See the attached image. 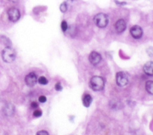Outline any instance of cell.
<instances>
[{
    "mask_svg": "<svg viewBox=\"0 0 153 135\" xmlns=\"http://www.w3.org/2000/svg\"><path fill=\"white\" fill-rule=\"evenodd\" d=\"M89 86L94 91H100L104 88L105 79L101 76H94L91 78L89 82Z\"/></svg>",
    "mask_w": 153,
    "mask_h": 135,
    "instance_id": "1",
    "label": "cell"
},
{
    "mask_svg": "<svg viewBox=\"0 0 153 135\" xmlns=\"http://www.w3.org/2000/svg\"><path fill=\"white\" fill-rule=\"evenodd\" d=\"M1 56L4 62L10 63L14 61L16 54L15 51L11 47L7 46L2 50Z\"/></svg>",
    "mask_w": 153,
    "mask_h": 135,
    "instance_id": "2",
    "label": "cell"
},
{
    "mask_svg": "<svg viewBox=\"0 0 153 135\" xmlns=\"http://www.w3.org/2000/svg\"><path fill=\"white\" fill-rule=\"evenodd\" d=\"M93 20L95 24L100 28L105 27L109 22L108 16L103 12H100L95 15Z\"/></svg>",
    "mask_w": 153,
    "mask_h": 135,
    "instance_id": "3",
    "label": "cell"
},
{
    "mask_svg": "<svg viewBox=\"0 0 153 135\" xmlns=\"http://www.w3.org/2000/svg\"><path fill=\"white\" fill-rule=\"evenodd\" d=\"M128 79L127 74L123 71H119L116 74V83L120 87L127 84Z\"/></svg>",
    "mask_w": 153,
    "mask_h": 135,
    "instance_id": "4",
    "label": "cell"
},
{
    "mask_svg": "<svg viewBox=\"0 0 153 135\" xmlns=\"http://www.w3.org/2000/svg\"><path fill=\"white\" fill-rule=\"evenodd\" d=\"M8 18L12 22L17 21L20 17V13L19 10L14 7H11L8 9L7 11Z\"/></svg>",
    "mask_w": 153,
    "mask_h": 135,
    "instance_id": "5",
    "label": "cell"
},
{
    "mask_svg": "<svg viewBox=\"0 0 153 135\" xmlns=\"http://www.w3.org/2000/svg\"><path fill=\"white\" fill-rule=\"evenodd\" d=\"M130 32L131 36L136 39L141 38L143 34V30L142 27L138 25H134L131 27L130 30Z\"/></svg>",
    "mask_w": 153,
    "mask_h": 135,
    "instance_id": "6",
    "label": "cell"
},
{
    "mask_svg": "<svg viewBox=\"0 0 153 135\" xmlns=\"http://www.w3.org/2000/svg\"><path fill=\"white\" fill-rule=\"evenodd\" d=\"M101 59V55L96 51H92L88 56V60L93 65L98 64L100 62Z\"/></svg>",
    "mask_w": 153,
    "mask_h": 135,
    "instance_id": "7",
    "label": "cell"
},
{
    "mask_svg": "<svg viewBox=\"0 0 153 135\" xmlns=\"http://www.w3.org/2000/svg\"><path fill=\"white\" fill-rule=\"evenodd\" d=\"M25 81L27 86L29 87H33L37 82V77L34 73L32 72L26 76Z\"/></svg>",
    "mask_w": 153,
    "mask_h": 135,
    "instance_id": "8",
    "label": "cell"
},
{
    "mask_svg": "<svg viewBox=\"0 0 153 135\" xmlns=\"http://www.w3.org/2000/svg\"><path fill=\"white\" fill-rule=\"evenodd\" d=\"M115 30L118 33L123 32L126 29V23L123 19H119L115 24Z\"/></svg>",
    "mask_w": 153,
    "mask_h": 135,
    "instance_id": "9",
    "label": "cell"
},
{
    "mask_svg": "<svg viewBox=\"0 0 153 135\" xmlns=\"http://www.w3.org/2000/svg\"><path fill=\"white\" fill-rule=\"evenodd\" d=\"M144 73L150 76H153V62L148 61L145 64L143 67Z\"/></svg>",
    "mask_w": 153,
    "mask_h": 135,
    "instance_id": "10",
    "label": "cell"
},
{
    "mask_svg": "<svg viewBox=\"0 0 153 135\" xmlns=\"http://www.w3.org/2000/svg\"><path fill=\"white\" fill-rule=\"evenodd\" d=\"M14 106L11 104V103H8L7 104L4 109V114L7 115V116H11L13 114V113L14 112Z\"/></svg>",
    "mask_w": 153,
    "mask_h": 135,
    "instance_id": "11",
    "label": "cell"
},
{
    "mask_svg": "<svg viewBox=\"0 0 153 135\" xmlns=\"http://www.w3.org/2000/svg\"><path fill=\"white\" fill-rule=\"evenodd\" d=\"M93 101V98L89 94H85L82 98L83 105L85 107H89Z\"/></svg>",
    "mask_w": 153,
    "mask_h": 135,
    "instance_id": "12",
    "label": "cell"
},
{
    "mask_svg": "<svg viewBox=\"0 0 153 135\" xmlns=\"http://www.w3.org/2000/svg\"><path fill=\"white\" fill-rule=\"evenodd\" d=\"M145 89L151 95H153V81L148 80L145 84Z\"/></svg>",
    "mask_w": 153,
    "mask_h": 135,
    "instance_id": "13",
    "label": "cell"
},
{
    "mask_svg": "<svg viewBox=\"0 0 153 135\" xmlns=\"http://www.w3.org/2000/svg\"><path fill=\"white\" fill-rule=\"evenodd\" d=\"M38 83L41 84H47L48 83V80L44 76H41L38 79Z\"/></svg>",
    "mask_w": 153,
    "mask_h": 135,
    "instance_id": "14",
    "label": "cell"
},
{
    "mask_svg": "<svg viewBox=\"0 0 153 135\" xmlns=\"http://www.w3.org/2000/svg\"><path fill=\"white\" fill-rule=\"evenodd\" d=\"M67 9H68V6L66 2H63L62 4H61V5H60V10L61 11V12H65Z\"/></svg>",
    "mask_w": 153,
    "mask_h": 135,
    "instance_id": "15",
    "label": "cell"
},
{
    "mask_svg": "<svg viewBox=\"0 0 153 135\" xmlns=\"http://www.w3.org/2000/svg\"><path fill=\"white\" fill-rule=\"evenodd\" d=\"M61 29L63 32H66V30L68 29V24L66 21L63 20L61 23Z\"/></svg>",
    "mask_w": 153,
    "mask_h": 135,
    "instance_id": "16",
    "label": "cell"
},
{
    "mask_svg": "<svg viewBox=\"0 0 153 135\" xmlns=\"http://www.w3.org/2000/svg\"><path fill=\"white\" fill-rule=\"evenodd\" d=\"M33 115L35 117H39L42 115V111L41 110H35L33 112Z\"/></svg>",
    "mask_w": 153,
    "mask_h": 135,
    "instance_id": "17",
    "label": "cell"
},
{
    "mask_svg": "<svg viewBox=\"0 0 153 135\" xmlns=\"http://www.w3.org/2000/svg\"><path fill=\"white\" fill-rule=\"evenodd\" d=\"M55 89L57 91H61L62 90V86H61V84L60 83H57L56 84H55Z\"/></svg>",
    "mask_w": 153,
    "mask_h": 135,
    "instance_id": "18",
    "label": "cell"
},
{
    "mask_svg": "<svg viewBox=\"0 0 153 135\" xmlns=\"http://www.w3.org/2000/svg\"><path fill=\"white\" fill-rule=\"evenodd\" d=\"M36 135H49L48 133L45 130H41L36 133Z\"/></svg>",
    "mask_w": 153,
    "mask_h": 135,
    "instance_id": "19",
    "label": "cell"
},
{
    "mask_svg": "<svg viewBox=\"0 0 153 135\" xmlns=\"http://www.w3.org/2000/svg\"><path fill=\"white\" fill-rule=\"evenodd\" d=\"M47 101V98L45 96H40L39 98V101L41 103H44Z\"/></svg>",
    "mask_w": 153,
    "mask_h": 135,
    "instance_id": "20",
    "label": "cell"
},
{
    "mask_svg": "<svg viewBox=\"0 0 153 135\" xmlns=\"http://www.w3.org/2000/svg\"><path fill=\"white\" fill-rule=\"evenodd\" d=\"M38 105L36 102H33L31 103V106L33 108H36L38 107Z\"/></svg>",
    "mask_w": 153,
    "mask_h": 135,
    "instance_id": "21",
    "label": "cell"
}]
</instances>
